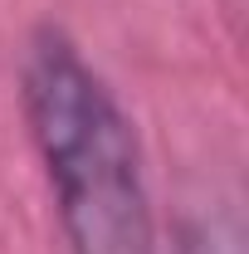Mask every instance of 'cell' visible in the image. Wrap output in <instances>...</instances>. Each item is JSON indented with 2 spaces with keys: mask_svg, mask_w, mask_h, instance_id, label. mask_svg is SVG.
I'll return each instance as SVG.
<instances>
[{
  "mask_svg": "<svg viewBox=\"0 0 249 254\" xmlns=\"http://www.w3.org/2000/svg\"><path fill=\"white\" fill-rule=\"evenodd\" d=\"M176 254H245V225L235 215V205H210L181 220Z\"/></svg>",
  "mask_w": 249,
  "mask_h": 254,
  "instance_id": "7a4b0ae2",
  "label": "cell"
},
{
  "mask_svg": "<svg viewBox=\"0 0 249 254\" xmlns=\"http://www.w3.org/2000/svg\"><path fill=\"white\" fill-rule=\"evenodd\" d=\"M20 108L68 254H156V215L132 118L59 25H39L25 44Z\"/></svg>",
  "mask_w": 249,
  "mask_h": 254,
  "instance_id": "6da1fadb",
  "label": "cell"
}]
</instances>
